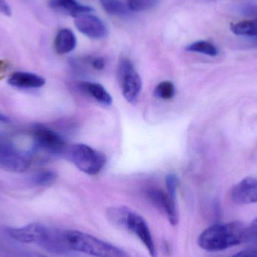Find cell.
<instances>
[{"mask_svg":"<svg viewBox=\"0 0 257 257\" xmlns=\"http://www.w3.org/2000/svg\"><path fill=\"white\" fill-rule=\"evenodd\" d=\"M245 229L241 222L215 223L202 231L198 244L206 251H222L244 242Z\"/></svg>","mask_w":257,"mask_h":257,"instance_id":"1","label":"cell"},{"mask_svg":"<svg viewBox=\"0 0 257 257\" xmlns=\"http://www.w3.org/2000/svg\"><path fill=\"white\" fill-rule=\"evenodd\" d=\"M108 221L119 229L137 237L151 257H157V249L148 223L143 217L125 206L111 207L106 213Z\"/></svg>","mask_w":257,"mask_h":257,"instance_id":"2","label":"cell"},{"mask_svg":"<svg viewBox=\"0 0 257 257\" xmlns=\"http://www.w3.org/2000/svg\"><path fill=\"white\" fill-rule=\"evenodd\" d=\"M66 238L72 251L94 257H130L122 249L81 231L66 230Z\"/></svg>","mask_w":257,"mask_h":257,"instance_id":"3","label":"cell"},{"mask_svg":"<svg viewBox=\"0 0 257 257\" xmlns=\"http://www.w3.org/2000/svg\"><path fill=\"white\" fill-rule=\"evenodd\" d=\"M33 150L19 148L12 138L0 132V169L8 172L22 173L31 166Z\"/></svg>","mask_w":257,"mask_h":257,"instance_id":"4","label":"cell"},{"mask_svg":"<svg viewBox=\"0 0 257 257\" xmlns=\"http://www.w3.org/2000/svg\"><path fill=\"white\" fill-rule=\"evenodd\" d=\"M66 154L80 171L87 175H97L106 163L103 154L84 144L72 145L66 149Z\"/></svg>","mask_w":257,"mask_h":257,"instance_id":"5","label":"cell"},{"mask_svg":"<svg viewBox=\"0 0 257 257\" xmlns=\"http://www.w3.org/2000/svg\"><path fill=\"white\" fill-rule=\"evenodd\" d=\"M33 151H42L51 156L61 155L66 153V145L63 138L52 128L41 123L32 128Z\"/></svg>","mask_w":257,"mask_h":257,"instance_id":"6","label":"cell"},{"mask_svg":"<svg viewBox=\"0 0 257 257\" xmlns=\"http://www.w3.org/2000/svg\"><path fill=\"white\" fill-rule=\"evenodd\" d=\"M117 76L125 99L130 103H136L142 91V79L128 59L123 58L119 62Z\"/></svg>","mask_w":257,"mask_h":257,"instance_id":"7","label":"cell"},{"mask_svg":"<svg viewBox=\"0 0 257 257\" xmlns=\"http://www.w3.org/2000/svg\"><path fill=\"white\" fill-rule=\"evenodd\" d=\"M39 245L54 254L66 256L72 252L66 238V231L48 227Z\"/></svg>","mask_w":257,"mask_h":257,"instance_id":"8","label":"cell"},{"mask_svg":"<svg viewBox=\"0 0 257 257\" xmlns=\"http://www.w3.org/2000/svg\"><path fill=\"white\" fill-rule=\"evenodd\" d=\"M75 25L78 31L90 39H102L108 35V29L103 21L90 13L75 18Z\"/></svg>","mask_w":257,"mask_h":257,"instance_id":"9","label":"cell"},{"mask_svg":"<svg viewBox=\"0 0 257 257\" xmlns=\"http://www.w3.org/2000/svg\"><path fill=\"white\" fill-rule=\"evenodd\" d=\"M147 196L156 208L166 214L169 223L172 226L178 224V214L175 199L162 190L155 188L148 190L147 191Z\"/></svg>","mask_w":257,"mask_h":257,"instance_id":"10","label":"cell"},{"mask_svg":"<svg viewBox=\"0 0 257 257\" xmlns=\"http://www.w3.org/2000/svg\"><path fill=\"white\" fill-rule=\"evenodd\" d=\"M47 226L39 223H33L23 227H10L6 229L8 235L21 243L25 244H39L45 231Z\"/></svg>","mask_w":257,"mask_h":257,"instance_id":"11","label":"cell"},{"mask_svg":"<svg viewBox=\"0 0 257 257\" xmlns=\"http://www.w3.org/2000/svg\"><path fill=\"white\" fill-rule=\"evenodd\" d=\"M231 198L236 205H244L257 202V178H244L232 189Z\"/></svg>","mask_w":257,"mask_h":257,"instance_id":"12","label":"cell"},{"mask_svg":"<svg viewBox=\"0 0 257 257\" xmlns=\"http://www.w3.org/2000/svg\"><path fill=\"white\" fill-rule=\"evenodd\" d=\"M9 85L21 90H33L41 88L45 84V79L40 75L32 72H14L8 80Z\"/></svg>","mask_w":257,"mask_h":257,"instance_id":"13","label":"cell"},{"mask_svg":"<svg viewBox=\"0 0 257 257\" xmlns=\"http://www.w3.org/2000/svg\"><path fill=\"white\" fill-rule=\"evenodd\" d=\"M48 6L56 12L75 18L93 11L90 6L81 4L76 0H48Z\"/></svg>","mask_w":257,"mask_h":257,"instance_id":"14","label":"cell"},{"mask_svg":"<svg viewBox=\"0 0 257 257\" xmlns=\"http://www.w3.org/2000/svg\"><path fill=\"white\" fill-rule=\"evenodd\" d=\"M76 45V36L69 29H62L56 36L54 49L58 54H69L75 49Z\"/></svg>","mask_w":257,"mask_h":257,"instance_id":"15","label":"cell"},{"mask_svg":"<svg viewBox=\"0 0 257 257\" xmlns=\"http://www.w3.org/2000/svg\"><path fill=\"white\" fill-rule=\"evenodd\" d=\"M231 30L237 36H245L257 44V18L232 24Z\"/></svg>","mask_w":257,"mask_h":257,"instance_id":"16","label":"cell"},{"mask_svg":"<svg viewBox=\"0 0 257 257\" xmlns=\"http://www.w3.org/2000/svg\"><path fill=\"white\" fill-rule=\"evenodd\" d=\"M84 90L91 95L97 102L102 105H111L112 104V97L103 86L98 83H85L83 85Z\"/></svg>","mask_w":257,"mask_h":257,"instance_id":"17","label":"cell"},{"mask_svg":"<svg viewBox=\"0 0 257 257\" xmlns=\"http://www.w3.org/2000/svg\"><path fill=\"white\" fill-rule=\"evenodd\" d=\"M104 10L111 15L123 17L131 13L126 4L120 0H99Z\"/></svg>","mask_w":257,"mask_h":257,"instance_id":"18","label":"cell"},{"mask_svg":"<svg viewBox=\"0 0 257 257\" xmlns=\"http://www.w3.org/2000/svg\"><path fill=\"white\" fill-rule=\"evenodd\" d=\"M189 52L199 53L210 57H216L218 55L219 51L217 47L210 42L207 41H197L190 44L186 48Z\"/></svg>","mask_w":257,"mask_h":257,"instance_id":"19","label":"cell"},{"mask_svg":"<svg viewBox=\"0 0 257 257\" xmlns=\"http://www.w3.org/2000/svg\"><path fill=\"white\" fill-rule=\"evenodd\" d=\"M57 178V174L54 171H39L32 175L30 178V182L37 187H47L52 184Z\"/></svg>","mask_w":257,"mask_h":257,"instance_id":"20","label":"cell"},{"mask_svg":"<svg viewBox=\"0 0 257 257\" xmlns=\"http://www.w3.org/2000/svg\"><path fill=\"white\" fill-rule=\"evenodd\" d=\"M160 0H126V6L130 12H145L155 7Z\"/></svg>","mask_w":257,"mask_h":257,"instance_id":"21","label":"cell"},{"mask_svg":"<svg viewBox=\"0 0 257 257\" xmlns=\"http://www.w3.org/2000/svg\"><path fill=\"white\" fill-rule=\"evenodd\" d=\"M175 88L170 81L160 83L154 90V95L162 99H170L175 96Z\"/></svg>","mask_w":257,"mask_h":257,"instance_id":"22","label":"cell"},{"mask_svg":"<svg viewBox=\"0 0 257 257\" xmlns=\"http://www.w3.org/2000/svg\"><path fill=\"white\" fill-rule=\"evenodd\" d=\"M166 187H167L168 194L175 199L176 197L177 187L178 185V178L174 174H169L166 178Z\"/></svg>","mask_w":257,"mask_h":257,"instance_id":"23","label":"cell"},{"mask_svg":"<svg viewBox=\"0 0 257 257\" xmlns=\"http://www.w3.org/2000/svg\"><path fill=\"white\" fill-rule=\"evenodd\" d=\"M244 242L257 244V217L247 227H246Z\"/></svg>","mask_w":257,"mask_h":257,"instance_id":"24","label":"cell"},{"mask_svg":"<svg viewBox=\"0 0 257 257\" xmlns=\"http://www.w3.org/2000/svg\"><path fill=\"white\" fill-rule=\"evenodd\" d=\"M232 257H257V249H246L242 251L238 252Z\"/></svg>","mask_w":257,"mask_h":257,"instance_id":"25","label":"cell"},{"mask_svg":"<svg viewBox=\"0 0 257 257\" xmlns=\"http://www.w3.org/2000/svg\"><path fill=\"white\" fill-rule=\"evenodd\" d=\"M0 13L5 16L10 17L12 15V9L6 0H0Z\"/></svg>","mask_w":257,"mask_h":257,"instance_id":"26","label":"cell"},{"mask_svg":"<svg viewBox=\"0 0 257 257\" xmlns=\"http://www.w3.org/2000/svg\"><path fill=\"white\" fill-rule=\"evenodd\" d=\"M91 65L96 70H102L105 68V60L102 57H96L91 60Z\"/></svg>","mask_w":257,"mask_h":257,"instance_id":"27","label":"cell"},{"mask_svg":"<svg viewBox=\"0 0 257 257\" xmlns=\"http://www.w3.org/2000/svg\"><path fill=\"white\" fill-rule=\"evenodd\" d=\"M9 117H7V116L5 115V114H2L1 112H0V122H2V123H9Z\"/></svg>","mask_w":257,"mask_h":257,"instance_id":"28","label":"cell"},{"mask_svg":"<svg viewBox=\"0 0 257 257\" xmlns=\"http://www.w3.org/2000/svg\"><path fill=\"white\" fill-rule=\"evenodd\" d=\"M30 257H48L45 256L44 254H41V253H33L30 254Z\"/></svg>","mask_w":257,"mask_h":257,"instance_id":"29","label":"cell"}]
</instances>
